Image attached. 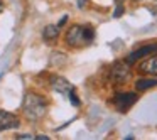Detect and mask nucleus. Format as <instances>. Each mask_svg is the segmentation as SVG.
<instances>
[{
  "mask_svg": "<svg viewBox=\"0 0 157 140\" xmlns=\"http://www.w3.org/2000/svg\"><path fill=\"white\" fill-rule=\"evenodd\" d=\"M135 2H154V4H157V0H135Z\"/></svg>",
  "mask_w": 157,
  "mask_h": 140,
  "instance_id": "obj_16",
  "label": "nucleus"
},
{
  "mask_svg": "<svg viewBox=\"0 0 157 140\" xmlns=\"http://www.w3.org/2000/svg\"><path fill=\"white\" fill-rule=\"evenodd\" d=\"M139 69L142 73H145V74L157 76V56H152V58L145 59V61L139 66Z\"/></svg>",
  "mask_w": 157,
  "mask_h": 140,
  "instance_id": "obj_8",
  "label": "nucleus"
},
{
  "mask_svg": "<svg viewBox=\"0 0 157 140\" xmlns=\"http://www.w3.org/2000/svg\"><path fill=\"white\" fill-rule=\"evenodd\" d=\"M154 86H157V78H142V79H137L135 83L137 91H145V89H150Z\"/></svg>",
  "mask_w": 157,
  "mask_h": 140,
  "instance_id": "obj_9",
  "label": "nucleus"
},
{
  "mask_svg": "<svg viewBox=\"0 0 157 140\" xmlns=\"http://www.w3.org/2000/svg\"><path fill=\"white\" fill-rule=\"evenodd\" d=\"M31 138H34V137H31V135H19L17 137V140H31Z\"/></svg>",
  "mask_w": 157,
  "mask_h": 140,
  "instance_id": "obj_14",
  "label": "nucleus"
},
{
  "mask_svg": "<svg viewBox=\"0 0 157 140\" xmlns=\"http://www.w3.org/2000/svg\"><path fill=\"white\" fill-rule=\"evenodd\" d=\"M122 14H123V5L120 4V5H117L115 12H113V17H117V19H118V17H120V15H122Z\"/></svg>",
  "mask_w": 157,
  "mask_h": 140,
  "instance_id": "obj_11",
  "label": "nucleus"
},
{
  "mask_svg": "<svg viewBox=\"0 0 157 140\" xmlns=\"http://www.w3.org/2000/svg\"><path fill=\"white\" fill-rule=\"evenodd\" d=\"M34 138H37V140H49V137H46V135H37V137H34Z\"/></svg>",
  "mask_w": 157,
  "mask_h": 140,
  "instance_id": "obj_15",
  "label": "nucleus"
},
{
  "mask_svg": "<svg viewBox=\"0 0 157 140\" xmlns=\"http://www.w3.org/2000/svg\"><path fill=\"white\" fill-rule=\"evenodd\" d=\"M0 10H2V4H0Z\"/></svg>",
  "mask_w": 157,
  "mask_h": 140,
  "instance_id": "obj_19",
  "label": "nucleus"
},
{
  "mask_svg": "<svg viewBox=\"0 0 157 140\" xmlns=\"http://www.w3.org/2000/svg\"><path fill=\"white\" fill-rule=\"evenodd\" d=\"M93 39H95V31L90 25H73L66 32V42L73 47L91 44Z\"/></svg>",
  "mask_w": 157,
  "mask_h": 140,
  "instance_id": "obj_2",
  "label": "nucleus"
},
{
  "mask_svg": "<svg viewBox=\"0 0 157 140\" xmlns=\"http://www.w3.org/2000/svg\"><path fill=\"white\" fill-rule=\"evenodd\" d=\"M68 98H69V100H71V103H73V105H75V106H79V100H78V98H76V95H75V91H73V93H71V95H69V96H68Z\"/></svg>",
  "mask_w": 157,
  "mask_h": 140,
  "instance_id": "obj_12",
  "label": "nucleus"
},
{
  "mask_svg": "<svg viewBox=\"0 0 157 140\" xmlns=\"http://www.w3.org/2000/svg\"><path fill=\"white\" fill-rule=\"evenodd\" d=\"M51 88L54 89V91L64 95V96H69L75 91V86H73L66 78H61V76H52L51 78Z\"/></svg>",
  "mask_w": 157,
  "mask_h": 140,
  "instance_id": "obj_5",
  "label": "nucleus"
},
{
  "mask_svg": "<svg viewBox=\"0 0 157 140\" xmlns=\"http://www.w3.org/2000/svg\"><path fill=\"white\" fill-rule=\"evenodd\" d=\"M59 36V25H46V29L42 31V37L46 41H56Z\"/></svg>",
  "mask_w": 157,
  "mask_h": 140,
  "instance_id": "obj_10",
  "label": "nucleus"
},
{
  "mask_svg": "<svg viewBox=\"0 0 157 140\" xmlns=\"http://www.w3.org/2000/svg\"><path fill=\"white\" fill-rule=\"evenodd\" d=\"M150 12H154V14L157 15V7H150Z\"/></svg>",
  "mask_w": 157,
  "mask_h": 140,
  "instance_id": "obj_17",
  "label": "nucleus"
},
{
  "mask_svg": "<svg viewBox=\"0 0 157 140\" xmlns=\"http://www.w3.org/2000/svg\"><path fill=\"white\" fill-rule=\"evenodd\" d=\"M139 100L137 93H118V95L113 96V105L117 106V110L122 113L128 112L130 106H133Z\"/></svg>",
  "mask_w": 157,
  "mask_h": 140,
  "instance_id": "obj_3",
  "label": "nucleus"
},
{
  "mask_svg": "<svg viewBox=\"0 0 157 140\" xmlns=\"http://www.w3.org/2000/svg\"><path fill=\"white\" fill-rule=\"evenodd\" d=\"M130 71H128V64L127 62H117L112 68V81L117 85H122L128 79Z\"/></svg>",
  "mask_w": 157,
  "mask_h": 140,
  "instance_id": "obj_7",
  "label": "nucleus"
},
{
  "mask_svg": "<svg viewBox=\"0 0 157 140\" xmlns=\"http://www.w3.org/2000/svg\"><path fill=\"white\" fill-rule=\"evenodd\" d=\"M19 125H21V120H19L17 115H14L10 112H5V110H0V132L17 128Z\"/></svg>",
  "mask_w": 157,
  "mask_h": 140,
  "instance_id": "obj_6",
  "label": "nucleus"
},
{
  "mask_svg": "<svg viewBox=\"0 0 157 140\" xmlns=\"http://www.w3.org/2000/svg\"><path fill=\"white\" fill-rule=\"evenodd\" d=\"M22 110H24V115L29 120L36 122V120L42 118L48 112V101L42 98L41 95H36V93H27L24 96V103H22Z\"/></svg>",
  "mask_w": 157,
  "mask_h": 140,
  "instance_id": "obj_1",
  "label": "nucleus"
},
{
  "mask_svg": "<svg viewBox=\"0 0 157 140\" xmlns=\"http://www.w3.org/2000/svg\"><path fill=\"white\" fill-rule=\"evenodd\" d=\"M157 52V42H154V44H147V46H142V47L135 49V51H132L128 56H127L125 62L127 64H133V62L140 61V59L147 58V56H152Z\"/></svg>",
  "mask_w": 157,
  "mask_h": 140,
  "instance_id": "obj_4",
  "label": "nucleus"
},
{
  "mask_svg": "<svg viewBox=\"0 0 157 140\" xmlns=\"http://www.w3.org/2000/svg\"><path fill=\"white\" fill-rule=\"evenodd\" d=\"M66 22H68V15H64V17H63V19H61V21H59V24H58V25H59V29H61V27H63V25H64V24H66Z\"/></svg>",
  "mask_w": 157,
  "mask_h": 140,
  "instance_id": "obj_13",
  "label": "nucleus"
},
{
  "mask_svg": "<svg viewBox=\"0 0 157 140\" xmlns=\"http://www.w3.org/2000/svg\"><path fill=\"white\" fill-rule=\"evenodd\" d=\"M115 2H117V5H120V4H123L125 0H115Z\"/></svg>",
  "mask_w": 157,
  "mask_h": 140,
  "instance_id": "obj_18",
  "label": "nucleus"
}]
</instances>
